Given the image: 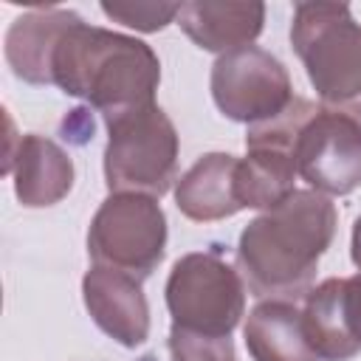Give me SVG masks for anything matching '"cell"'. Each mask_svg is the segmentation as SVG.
<instances>
[{"label": "cell", "mask_w": 361, "mask_h": 361, "mask_svg": "<svg viewBox=\"0 0 361 361\" xmlns=\"http://www.w3.org/2000/svg\"><path fill=\"white\" fill-rule=\"evenodd\" d=\"M82 17L68 8H37L17 17L6 34V62L28 85H54V51L65 31Z\"/></svg>", "instance_id": "cell-12"}, {"label": "cell", "mask_w": 361, "mask_h": 361, "mask_svg": "<svg viewBox=\"0 0 361 361\" xmlns=\"http://www.w3.org/2000/svg\"><path fill=\"white\" fill-rule=\"evenodd\" d=\"M290 42L327 107L361 99V23L344 3H296Z\"/></svg>", "instance_id": "cell-3"}, {"label": "cell", "mask_w": 361, "mask_h": 361, "mask_svg": "<svg viewBox=\"0 0 361 361\" xmlns=\"http://www.w3.org/2000/svg\"><path fill=\"white\" fill-rule=\"evenodd\" d=\"M51 79L62 93L85 99L110 121L155 104L161 62L147 42L79 20L54 51Z\"/></svg>", "instance_id": "cell-2"}, {"label": "cell", "mask_w": 361, "mask_h": 361, "mask_svg": "<svg viewBox=\"0 0 361 361\" xmlns=\"http://www.w3.org/2000/svg\"><path fill=\"white\" fill-rule=\"evenodd\" d=\"M296 172L322 195L361 186V116L353 107H319L296 144Z\"/></svg>", "instance_id": "cell-8"}, {"label": "cell", "mask_w": 361, "mask_h": 361, "mask_svg": "<svg viewBox=\"0 0 361 361\" xmlns=\"http://www.w3.org/2000/svg\"><path fill=\"white\" fill-rule=\"evenodd\" d=\"M166 248V214L155 197L110 195L90 220L87 254L102 268L147 279Z\"/></svg>", "instance_id": "cell-6"}, {"label": "cell", "mask_w": 361, "mask_h": 361, "mask_svg": "<svg viewBox=\"0 0 361 361\" xmlns=\"http://www.w3.org/2000/svg\"><path fill=\"white\" fill-rule=\"evenodd\" d=\"M3 172L14 175V195L28 209L54 206L73 186V161L68 152L37 133L17 141V152L6 161Z\"/></svg>", "instance_id": "cell-11"}, {"label": "cell", "mask_w": 361, "mask_h": 361, "mask_svg": "<svg viewBox=\"0 0 361 361\" xmlns=\"http://www.w3.org/2000/svg\"><path fill=\"white\" fill-rule=\"evenodd\" d=\"M243 336L254 361H322L307 341L296 302H259L248 313Z\"/></svg>", "instance_id": "cell-15"}, {"label": "cell", "mask_w": 361, "mask_h": 361, "mask_svg": "<svg viewBox=\"0 0 361 361\" xmlns=\"http://www.w3.org/2000/svg\"><path fill=\"white\" fill-rule=\"evenodd\" d=\"M336 220L333 200L313 189H296L279 206L254 217L237 243L245 288L262 302L307 296L319 259L333 243Z\"/></svg>", "instance_id": "cell-1"}, {"label": "cell", "mask_w": 361, "mask_h": 361, "mask_svg": "<svg viewBox=\"0 0 361 361\" xmlns=\"http://www.w3.org/2000/svg\"><path fill=\"white\" fill-rule=\"evenodd\" d=\"M138 361H158V358H155V355H152V353H147V355H141V358H138Z\"/></svg>", "instance_id": "cell-21"}, {"label": "cell", "mask_w": 361, "mask_h": 361, "mask_svg": "<svg viewBox=\"0 0 361 361\" xmlns=\"http://www.w3.org/2000/svg\"><path fill=\"white\" fill-rule=\"evenodd\" d=\"M166 344H169L172 361H237V353L228 336H206V333H195L172 324Z\"/></svg>", "instance_id": "cell-17"}, {"label": "cell", "mask_w": 361, "mask_h": 361, "mask_svg": "<svg viewBox=\"0 0 361 361\" xmlns=\"http://www.w3.org/2000/svg\"><path fill=\"white\" fill-rule=\"evenodd\" d=\"M166 307L178 327L231 336L245 313V282L217 251H192L169 271Z\"/></svg>", "instance_id": "cell-5"}, {"label": "cell", "mask_w": 361, "mask_h": 361, "mask_svg": "<svg viewBox=\"0 0 361 361\" xmlns=\"http://www.w3.org/2000/svg\"><path fill=\"white\" fill-rule=\"evenodd\" d=\"M82 296L90 319L121 347H138L149 336V305L141 279L93 265L82 279Z\"/></svg>", "instance_id": "cell-10"}, {"label": "cell", "mask_w": 361, "mask_h": 361, "mask_svg": "<svg viewBox=\"0 0 361 361\" xmlns=\"http://www.w3.org/2000/svg\"><path fill=\"white\" fill-rule=\"evenodd\" d=\"M102 11L127 28L152 34L178 20L180 3H102Z\"/></svg>", "instance_id": "cell-18"}, {"label": "cell", "mask_w": 361, "mask_h": 361, "mask_svg": "<svg viewBox=\"0 0 361 361\" xmlns=\"http://www.w3.org/2000/svg\"><path fill=\"white\" fill-rule=\"evenodd\" d=\"M104 124L107 189L113 195H166L178 169V133L169 116L158 104H147Z\"/></svg>", "instance_id": "cell-4"}, {"label": "cell", "mask_w": 361, "mask_h": 361, "mask_svg": "<svg viewBox=\"0 0 361 361\" xmlns=\"http://www.w3.org/2000/svg\"><path fill=\"white\" fill-rule=\"evenodd\" d=\"M209 85L217 110L226 118L243 121L248 127L274 118L293 99L285 65L257 45L220 54L212 65Z\"/></svg>", "instance_id": "cell-7"}, {"label": "cell", "mask_w": 361, "mask_h": 361, "mask_svg": "<svg viewBox=\"0 0 361 361\" xmlns=\"http://www.w3.org/2000/svg\"><path fill=\"white\" fill-rule=\"evenodd\" d=\"M310 347L324 361H350L361 353V271L310 288L302 310Z\"/></svg>", "instance_id": "cell-9"}, {"label": "cell", "mask_w": 361, "mask_h": 361, "mask_svg": "<svg viewBox=\"0 0 361 361\" xmlns=\"http://www.w3.org/2000/svg\"><path fill=\"white\" fill-rule=\"evenodd\" d=\"M265 23L262 3H212L189 0L180 3L178 25L180 31L203 51L228 54L243 45H251Z\"/></svg>", "instance_id": "cell-13"}, {"label": "cell", "mask_w": 361, "mask_h": 361, "mask_svg": "<svg viewBox=\"0 0 361 361\" xmlns=\"http://www.w3.org/2000/svg\"><path fill=\"white\" fill-rule=\"evenodd\" d=\"M248 155L237 164V197L243 209H274L293 195L296 158L274 149H245Z\"/></svg>", "instance_id": "cell-16"}, {"label": "cell", "mask_w": 361, "mask_h": 361, "mask_svg": "<svg viewBox=\"0 0 361 361\" xmlns=\"http://www.w3.org/2000/svg\"><path fill=\"white\" fill-rule=\"evenodd\" d=\"M237 158L228 152L200 155L175 183L180 214L195 223H212L243 212L237 197Z\"/></svg>", "instance_id": "cell-14"}, {"label": "cell", "mask_w": 361, "mask_h": 361, "mask_svg": "<svg viewBox=\"0 0 361 361\" xmlns=\"http://www.w3.org/2000/svg\"><path fill=\"white\" fill-rule=\"evenodd\" d=\"M350 257H353L355 268L361 271V217H358V220H355V226H353V240H350Z\"/></svg>", "instance_id": "cell-20"}, {"label": "cell", "mask_w": 361, "mask_h": 361, "mask_svg": "<svg viewBox=\"0 0 361 361\" xmlns=\"http://www.w3.org/2000/svg\"><path fill=\"white\" fill-rule=\"evenodd\" d=\"M62 130H65V138H68V133H76V144H85L87 138H93V116L85 110V107H79V110H71V116L62 121Z\"/></svg>", "instance_id": "cell-19"}]
</instances>
